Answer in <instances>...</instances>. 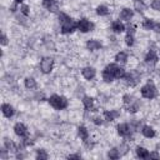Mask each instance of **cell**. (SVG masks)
<instances>
[{
	"instance_id": "ffe728a7",
	"label": "cell",
	"mask_w": 160,
	"mask_h": 160,
	"mask_svg": "<svg viewBox=\"0 0 160 160\" xmlns=\"http://www.w3.org/2000/svg\"><path fill=\"white\" fill-rule=\"evenodd\" d=\"M103 79H104L106 83H110V81H113V79H114V75L110 74L109 72H106V70H104V73H103Z\"/></svg>"
},
{
	"instance_id": "52a82bcc",
	"label": "cell",
	"mask_w": 160,
	"mask_h": 160,
	"mask_svg": "<svg viewBox=\"0 0 160 160\" xmlns=\"http://www.w3.org/2000/svg\"><path fill=\"white\" fill-rule=\"evenodd\" d=\"M1 110H3V114L5 115L6 118H10V116L14 115V109H13V106H10L9 104H3Z\"/></svg>"
},
{
	"instance_id": "4fadbf2b",
	"label": "cell",
	"mask_w": 160,
	"mask_h": 160,
	"mask_svg": "<svg viewBox=\"0 0 160 160\" xmlns=\"http://www.w3.org/2000/svg\"><path fill=\"white\" fill-rule=\"evenodd\" d=\"M143 134H144V136H147V138H153V136L155 135V131H154L153 128H150V126H144Z\"/></svg>"
},
{
	"instance_id": "5b68a950",
	"label": "cell",
	"mask_w": 160,
	"mask_h": 160,
	"mask_svg": "<svg viewBox=\"0 0 160 160\" xmlns=\"http://www.w3.org/2000/svg\"><path fill=\"white\" fill-rule=\"evenodd\" d=\"M78 28H79L80 31L88 33V31H90L93 29V24L89 20H86V19H81V20L78 23Z\"/></svg>"
},
{
	"instance_id": "ac0fdd59",
	"label": "cell",
	"mask_w": 160,
	"mask_h": 160,
	"mask_svg": "<svg viewBox=\"0 0 160 160\" xmlns=\"http://www.w3.org/2000/svg\"><path fill=\"white\" fill-rule=\"evenodd\" d=\"M118 115H119V113L118 111H106L105 113V118H106V120H109V121L114 120Z\"/></svg>"
},
{
	"instance_id": "ab89813d",
	"label": "cell",
	"mask_w": 160,
	"mask_h": 160,
	"mask_svg": "<svg viewBox=\"0 0 160 160\" xmlns=\"http://www.w3.org/2000/svg\"><path fill=\"white\" fill-rule=\"evenodd\" d=\"M79 155H69V159H79Z\"/></svg>"
},
{
	"instance_id": "9a60e30c",
	"label": "cell",
	"mask_w": 160,
	"mask_h": 160,
	"mask_svg": "<svg viewBox=\"0 0 160 160\" xmlns=\"http://www.w3.org/2000/svg\"><path fill=\"white\" fill-rule=\"evenodd\" d=\"M124 25L121 24L120 21H114L113 23V30H114L115 33H121V31H124Z\"/></svg>"
},
{
	"instance_id": "ba28073f",
	"label": "cell",
	"mask_w": 160,
	"mask_h": 160,
	"mask_svg": "<svg viewBox=\"0 0 160 160\" xmlns=\"http://www.w3.org/2000/svg\"><path fill=\"white\" fill-rule=\"evenodd\" d=\"M118 133H119L120 135H128L130 133V129H129V125L128 124H120V125H118Z\"/></svg>"
},
{
	"instance_id": "60d3db41",
	"label": "cell",
	"mask_w": 160,
	"mask_h": 160,
	"mask_svg": "<svg viewBox=\"0 0 160 160\" xmlns=\"http://www.w3.org/2000/svg\"><path fill=\"white\" fill-rule=\"evenodd\" d=\"M15 1H16V3H21V1H23V0H15Z\"/></svg>"
},
{
	"instance_id": "484cf974",
	"label": "cell",
	"mask_w": 160,
	"mask_h": 160,
	"mask_svg": "<svg viewBox=\"0 0 160 160\" xmlns=\"http://www.w3.org/2000/svg\"><path fill=\"white\" fill-rule=\"evenodd\" d=\"M55 5V0H44V6L48 9H53Z\"/></svg>"
},
{
	"instance_id": "7402d4cb",
	"label": "cell",
	"mask_w": 160,
	"mask_h": 160,
	"mask_svg": "<svg viewBox=\"0 0 160 160\" xmlns=\"http://www.w3.org/2000/svg\"><path fill=\"white\" fill-rule=\"evenodd\" d=\"M126 58H128V56H126V54L123 53V51L119 53V54H116V56H115L116 62H121V63H125L126 62Z\"/></svg>"
},
{
	"instance_id": "277c9868",
	"label": "cell",
	"mask_w": 160,
	"mask_h": 160,
	"mask_svg": "<svg viewBox=\"0 0 160 160\" xmlns=\"http://www.w3.org/2000/svg\"><path fill=\"white\" fill-rule=\"evenodd\" d=\"M53 64H54V60L51 58H44L40 64V68L43 70V73H50L51 69H53Z\"/></svg>"
},
{
	"instance_id": "d6986e66",
	"label": "cell",
	"mask_w": 160,
	"mask_h": 160,
	"mask_svg": "<svg viewBox=\"0 0 160 160\" xmlns=\"http://www.w3.org/2000/svg\"><path fill=\"white\" fill-rule=\"evenodd\" d=\"M79 135H80V138H81L83 140H86L88 139V130H86V128L80 126V128H79Z\"/></svg>"
},
{
	"instance_id": "6da1fadb",
	"label": "cell",
	"mask_w": 160,
	"mask_h": 160,
	"mask_svg": "<svg viewBox=\"0 0 160 160\" xmlns=\"http://www.w3.org/2000/svg\"><path fill=\"white\" fill-rule=\"evenodd\" d=\"M60 19H62V31L64 34H68V33H72L75 30V28L78 26V24H75V23L70 19L68 15H65V14H60Z\"/></svg>"
},
{
	"instance_id": "44dd1931",
	"label": "cell",
	"mask_w": 160,
	"mask_h": 160,
	"mask_svg": "<svg viewBox=\"0 0 160 160\" xmlns=\"http://www.w3.org/2000/svg\"><path fill=\"white\" fill-rule=\"evenodd\" d=\"M96 13L99 14V15H108V13H109V10H108V8H106V6L100 5V6H98Z\"/></svg>"
},
{
	"instance_id": "f1b7e54d",
	"label": "cell",
	"mask_w": 160,
	"mask_h": 160,
	"mask_svg": "<svg viewBox=\"0 0 160 160\" xmlns=\"http://www.w3.org/2000/svg\"><path fill=\"white\" fill-rule=\"evenodd\" d=\"M36 158L38 159H46L48 158V155H46V153L44 152V150H39V152H38V155H36Z\"/></svg>"
},
{
	"instance_id": "e0dca14e",
	"label": "cell",
	"mask_w": 160,
	"mask_h": 160,
	"mask_svg": "<svg viewBox=\"0 0 160 160\" xmlns=\"http://www.w3.org/2000/svg\"><path fill=\"white\" fill-rule=\"evenodd\" d=\"M25 86H26L28 89H35V88H36L35 80L33 79V78H28V79H25Z\"/></svg>"
},
{
	"instance_id": "836d02e7",
	"label": "cell",
	"mask_w": 160,
	"mask_h": 160,
	"mask_svg": "<svg viewBox=\"0 0 160 160\" xmlns=\"http://www.w3.org/2000/svg\"><path fill=\"white\" fill-rule=\"evenodd\" d=\"M124 100H125V104H129V103L131 104V100H133V99H131V96H128V95H126V96L124 98Z\"/></svg>"
},
{
	"instance_id": "e575fe53",
	"label": "cell",
	"mask_w": 160,
	"mask_h": 160,
	"mask_svg": "<svg viewBox=\"0 0 160 160\" xmlns=\"http://www.w3.org/2000/svg\"><path fill=\"white\" fill-rule=\"evenodd\" d=\"M94 123H95L96 125H100L103 123V120L100 119V118H95V119H94Z\"/></svg>"
},
{
	"instance_id": "603a6c76",
	"label": "cell",
	"mask_w": 160,
	"mask_h": 160,
	"mask_svg": "<svg viewBox=\"0 0 160 160\" xmlns=\"http://www.w3.org/2000/svg\"><path fill=\"white\" fill-rule=\"evenodd\" d=\"M118 68H119V67H116L115 64H110V65H108V67L105 68V70H106V72H109L110 74H113V75H114V78H115V72H116Z\"/></svg>"
},
{
	"instance_id": "8fae6325",
	"label": "cell",
	"mask_w": 160,
	"mask_h": 160,
	"mask_svg": "<svg viewBox=\"0 0 160 160\" xmlns=\"http://www.w3.org/2000/svg\"><path fill=\"white\" fill-rule=\"evenodd\" d=\"M145 60H147L148 63H153V64L156 63L158 62V56H156V54H155V51L150 50L148 53V55H147V58H145Z\"/></svg>"
},
{
	"instance_id": "4dcf8cb0",
	"label": "cell",
	"mask_w": 160,
	"mask_h": 160,
	"mask_svg": "<svg viewBox=\"0 0 160 160\" xmlns=\"http://www.w3.org/2000/svg\"><path fill=\"white\" fill-rule=\"evenodd\" d=\"M133 44H134V39H133V36H131L130 34H128V36H126V45L131 46Z\"/></svg>"
},
{
	"instance_id": "f546056e",
	"label": "cell",
	"mask_w": 160,
	"mask_h": 160,
	"mask_svg": "<svg viewBox=\"0 0 160 160\" xmlns=\"http://www.w3.org/2000/svg\"><path fill=\"white\" fill-rule=\"evenodd\" d=\"M135 8H136V10H138V11H143L144 10V4L140 3L139 0H138V1L135 3Z\"/></svg>"
},
{
	"instance_id": "f35d334b",
	"label": "cell",
	"mask_w": 160,
	"mask_h": 160,
	"mask_svg": "<svg viewBox=\"0 0 160 160\" xmlns=\"http://www.w3.org/2000/svg\"><path fill=\"white\" fill-rule=\"evenodd\" d=\"M150 158H155V159H159V155L156 153H153V154H150Z\"/></svg>"
},
{
	"instance_id": "5bb4252c",
	"label": "cell",
	"mask_w": 160,
	"mask_h": 160,
	"mask_svg": "<svg viewBox=\"0 0 160 160\" xmlns=\"http://www.w3.org/2000/svg\"><path fill=\"white\" fill-rule=\"evenodd\" d=\"M131 16H133V11H131L130 9H124V10L120 13V18L124 19V20H130Z\"/></svg>"
},
{
	"instance_id": "7c38bea8",
	"label": "cell",
	"mask_w": 160,
	"mask_h": 160,
	"mask_svg": "<svg viewBox=\"0 0 160 160\" xmlns=\"http://www.w3.org/2000/svg\"><path fill=\"white\" fill-rule=\"evenodd\" d=\"M86 46H88L89 50H96L99 48H101V44L99 43V41H96V40H90V41H88Z\"/></svg>"
},
{
	"instance_id": "8992f818",
	"label": "cell",
	"mask_w": 160,
	"mask_h": 160,
	"mask_svg": "<svg viewBox=\"0 0 160 160\" xmlns=\"http://www.w3.org/2000/svg\"><path fill=\"white\" fill-rule=\"evenodd\" d=\"M14 130H15V134L19 135V136H24L26 135V128L24 124H16L15 126H14Z\"/></svg>"
},
{
	"instance_id": "8d00e7d4",
	"label": "cell",
	"mask_w": 160,
	"mask_h": 160,
	"mask_svg": "<svg viewBox=\"0 0 160 160\" xmlns=\"http://www.w3.org/2000/svg\"><path fill=\"white\" fill-rule=\"evenodd\" d=\"M6 43H8V41H6V36H5V35H3V36H1V44H3V45H5Z\"/></svg>"
},
{
	"instance_id": "30bf717a",
	"label": "cell",
	"mask_w": 160,
	"mask_h": 160,
	"mask_svg": "<svg viewBox=\"0 0 160 160\" xmlns=\"http://www.w3.org/2000/svg\"><path fill=\"white\" fill-rule=\"evenodd\" d=\"M136 155H138L139 158H142V159H147L150 156V154L147 149H144V148H136Z\"/></svg>"
},
{
	"instance_id": "74e56055",
	"label": "cell",
	"mask_w": 160,
	"mask_h": 160,
	"mask_svg": "<svg viewBox=\"0 0 160 160\" xmlns=\"http://www.w3.org/2000/svg\"><path fill=\"white\" fill-rule=\"evenodd\" d=\"M153 29L155 30V31H160V24H154V28Z\"/></svg>"
},
{
	"instance_id": "83f0119b",
	"label": "cell",
	"mask_w": 160,
	"mask_h": 160,
	"mask_svg": "<svg viewBox=\"0 0 160 160\" xmlns=\"http://www.w3.org/2000/svg\"><path fill=\"white\" fill-rule=\"evenodd\" d=\"M144 28H145V29H153V28H154V23L147 19V20L144 21Z\"/></svg>"
},
{
	"instance_id": "4316f807",
	"label": "cell",
	"mask_w": 160,
	"mask_h": 160,
	"mask_svg": "<svg viewBox=\"0 0 160 160\" xmlns=\"http://www.w3.org/2000/svg\"><path fill=\"white\" fill-rule=\"evenodd\" d=\"M152 8L154 9V10H160V0H153Z\"/></svg>"
},
{
	"instance_id": "2e32d148",
	"label": "cell",
	"mask_w": 160,
	"mask_h": 160,
	"mask_svg": "<svg viewBox=\"0 0 160 160\" xmlns=\"http://www.w3.org/2000/svg\"><path fill=\"white\" fill-rule=\"evenodd\" d=\"M83 103H84V105H85V109H91L93 108V104H94V100H93V98H89V96H85L83 99Z\"/></svg>"
},
{
	"instance_id": "d590c367",
	"label": "cell",
	"mask_w": 160,
	"mask_h": 160,
	"mask_svg": "<svg viewBox=\"0 0 160 160\" xmlns=\"http://www.w3.org/2000/svg\"><path fill=\"white\" fill-rule=\"evenodd\" d=\"M136 110H138V105H134V106H129V111H131V113H135Z\"/></svg>"
},
{
	"instance_id": "cb8c5ba5",
	"label": "cell",
	"mask_w": 160,
	"mask_h": 160,
	"mask_svg": "<svg viewBox=\"0 0 160 160\" xmlns=\"http://www.w3.org/2000/svg\"><path fill=\"white\" fill-rule=\"evenodd\" d=\"M119 150H116V149H113V150H110L109 153H108V156H109L110 159H118L119 158Z\"/></svg>"
},
{
	"instance_id": "d6a6232c",
	"label": "cell",
	"mask_w": 160,
	"mask_h": 160,
	"mask_svg": "<svg viewBox=\"0 0 160 160\" xmlns=\"http://www.w3.org/2000/svg\"><path fill=\"white\" fill-rule=\"evenodd\" d=\"M21 13L24 14V15H28V14H29V8H28L26 5H23L21 6Z\"/></svg>"
},
{
	"instance_id": "d4e9b609",
	"label": "cell",
	"mask_w": 160,
	"mask_h": 160,
	"mask_svg": "<svg viewBox=\"0 0 160 160\" xmlns=\"http://www.w3.org/2000/svg\"><path fill=\"white\" fill-rule=\"evenodd\" d=\"M123 76H125V73H124V69L123 68H118L116 69V72H115V78H123Z\"/></svg>"
},
{
	"instance_id": "1f68e13d",
	"label": "cell",
	"mask_w": 160,
	"mask_h": 160,
	"mask_svg": "<svg viewBox=\"0 0 160 160\" xmlns=\"http://www.w3.org/2000/svg\"><path fill=\"white\" fill-rule=\"evenodd\" d=\"M5 147L9 149V150H14V144L11 142H9L8 139H5Z\"/></svg>"
},
{
	"instance_id": "9c48e42d",
	"label": "cell",
	"mask_w": 160,
	"mask_h": 160,
	"mask_svg": "<svg viewBox=\"0 0 160 160\" xmlns=\"http://www.w3.org/2000/svg\"><path fill=\"white\" fill-rule=\"evenodd\" d=\"M83 75H84V78H86V79H93L94 76H95V70H94L93 68H85L83 70Z\"/></svg>"
},
{
	"instance_id": "7a4b0ae2",
	"label": "cell",
	"mask_w": 160,
	"mask_h": 160,
	"mask_svg": "<svg viewBox=\"0 0 160 160\" xmlns=\"http://www.w3.org/2000/svg\"><path fill=\"white\" fill-rule=\"evenodd\" d=\"M49 103L51 106H54L55 109H58V110L65 109V108L68 106V100L64 96H59V95H53L49 99Z\"/></svg>"
},
{
	"instance_id": "3957f363",
	"label": "cell",
	"mask_w": 160,
	"mask_h": 160,
	"mask_svg": "<svg viewBox=\"0 0 160 160\" xmlns=\"http://www.w3.org/2000/svg\"><path fill=\"white\" fill-rule=\"evenodd\" d=\"M142 95L147 99H153V98L156 96V89H155V86L153 84L149 83L145 86L142 88Z\"/></svg>"
}]
</instances>
